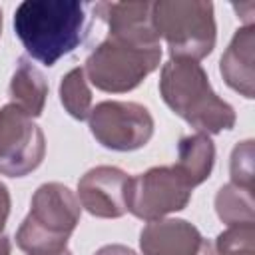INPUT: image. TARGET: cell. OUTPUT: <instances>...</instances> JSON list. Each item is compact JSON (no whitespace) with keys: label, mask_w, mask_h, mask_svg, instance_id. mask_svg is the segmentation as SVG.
Returning <instances> with one entry per match:
<instances>
[{"label":"cell","mask_w":255,"mask_h":255,"mask_svg":"<svg viewBox=\"0 0 255 255\" xmlns=\"http://www.w3.org/2000/svg\"><path fill=\"white\" fill-rule=\"evenodd\" d=\"M159 94L173 114L201 133H219L235 126V110L219 98L193 60L169 58L159 74Z\"/></svg>","instance_id":"cell-2"},{"label":"cell","mask_w":255,"mask_h":255,"mask_svg":"<svg viewBox=\"0 0 255 255\" xmlns=\"http://www.w3.org/2000/svg\"><path fill=\"white\" fill-rule=\"evenodd\" d=\"M60 102L76 120H88L92 112V92L84 68L70 70L60 82Z\"/></svg>","instance_id":"cell-16"},{"label":"cell","mask_w":255,"mask_h":255,"mask_svg":"<svg viewBox=\"0 0 255 255\" xmlns=\"http://www.w3.org/2000/svg\"><path fill=\"white\" fill-rule=\"evenodd\" d=\"M58 255H72V253H70V251L66 249V251H62V253H58Z\"/></svg>","instance_id":"cell-23"},{"label":"cell","mask_w":255,"mask_h":255,"mask_svg":"<svg viewBox=\"0 0 255 255\" xmlns=\"http://www.w3.org/2000/svg\"><path fill=\"white\" fill-rule=\"evenodd\" d=\"M153 26L177 60H201L215 48L213 4L205 0H159L151 8Z\"/></svg>","instance_id":"cell-4"},{"label":"cell","mask_w":255,"mask_h":255,"mask_svg":"<svg viewBox=\"0 0 255 255\" xmlns=\"http://www.w3.org/2000/svg\"><path fill=\"white\" fill-rule=\"evenodd\" d=\"M86 6L76 0H26L14 12V32L26 52L54 66L86 38Z\"/></svg>","instance_id":"cell-1"},{"label":"cell","mask_w":255,"mask_h":255,"mask_svg":"<svg viewBox=\"0 0 255 255\" xmlns=\"http://www.w3.org/2000/svg\"><path fill=\"white\" fill-rule=\"evenodd\" d=\"M0 34H2V10H0Z\"/></svg>","instance_id":"cell-22"},{"label":"cell","mask_w":255,"mask_h":255,"mask_svg":"<svg viewBox=\"0 0 255 255\" xmlns=\"http://www.w3.org/2000/svg\"><path fill=\"white\" fill-rule=\"evenodd\" d=\"M94 255H137L133 249L126 247V245H120V243H112V245H104L100 247Z\"/></svg>","instance_id":"cell-20"},{"label":"cell","mask_w":255,"mask_h":255,"mask_svg":"<svg viewBox=\"0 0 255 255\" xmlns=\"http://www.w3.org/2000/svg\"><path fill=\"white\" fill-rule=\"evenodd\" d=\"M253 48H255V26L245 24L239 28L227 50L221 56L219 72L225 84L245 96L247 100L255 98V68H253Z\"/></svg>","instance_id":"cell-12"},{"label":"cell","mask_w":255,"mask_h":255,"mask_svg":"<svg viewBox=\"0 0 255 255\" xmlns=\"http://www.w3.org/2000/svg\"><path fill=\"white\" fill-rule=\"evenodd\" d=\"M88 122L96 141L114 151L139 149L153 135L149 110L135 102H100L92 108Z\"/></svg>","instance_id":"cell-7"},{"label":"cell","mask_w":255,"mask_h":255,"mask_svg":"<svg viewBox=\"0 0 255 255\" xmlns=\"http://www.w3.org/2000/svg\"><path fill=\"white\" fill-rule=\"evenodd\" d=\"M80 215V201L70 187L58 181L42 183L16 231V245L28 255H58L66 251Z\"/></svg>","instance_id":"cell-3"},{"label":"cell","mask_w":255,"mask_h":255,"mask_svg":"<svg viewBox=\"0 0 255 255\" xmlns=\"http://www.w3.org/2000/svg\"><path fill=\"white\" fill-rule=\"evenodd\" d=\"M12 251V243L6 235H0V255H10Z\"/></svg>","instance_id":"cell-21"},{"label":"cell","mask_w":255,"mask_h":255,"mask_svg":"<svg viewBox=\"0 0 255 255\" xmlns=\"http://www.w3.org/2000/svg\"><path fill=\"white\" fill-rule=\"evenodd\" d=\"M215 255H255V223L231 225L215 239Z\"/></svg>","instance_id":"cell-17"},{"label":"cell","mask_w":255,"mask_h":255,"mask_svg":"<svg viewBox=\"0 0 255 255\" xmlns=\"http://www.w3.org/2000/svg\"><path fill=\"white\" fill-rule=\"evenodd\" d=\"M10 205H12V199H10V191L8 187L0 181V235L6 227V221H8V215H10Z\"/></svg>","instance_id":"cell-19"},{"label":"cell","mask_w":255,"mask_h":255,"mask_svg":"<svg viewBox=\"0 0 255 255\" xmlns=\"http://www.w3.org/2000/svg\"><path fill=\"white\" fill-rule=\"evenodd\" d=\"M8 96L12 100L10 104L18 106L30 118H38L44 112L48 98V82L44 74L24 56L18 58L16 72L8 86Z\"/></svg>","instance_id":"cell-14"},{"label":"cell","mask_w":255,"mask_h":255,"mask_svg":"<svg viewBox=\"0 0 255 255\" xmlns=\"http://www.w3.org/2000/svg\"><path fill=\"white\" fill-rule=\"evenodd\" d=\"M215 211L217 217L229 227L253 223V189L235 183H225L215 195Z\"/></svg>","instance_id":"cell-15"},{"label":"cell","mask_w":255,"mask_h":255,"mask_svg":"<svg viewBox=\"0 0 255 255\" xmlns=\"http://www.w3.org/2000/svg\"><path fill=\"white\" fill-rule=\"evenodd\" d=\"M231 183L253 189V139L237 143L231 151Z\"/></svg>","instance_id":"cell-18"},{"label":"cell","mask_w":255,"mask_h":255,"mask_svg":"<svg viewBox=\"0 0 255 255\" xmlns=\"http://www.w3.org/2000/svg\"><path fill=\"white\" fill-rule=\"evenodd\" d=\"M153 2L135 0V2H98L94 14L108 24V36L141 44V46H159V34L153 26L151 14Z\"/></svg>","instance_id":"cell-11"},{"label":"cell","mask_w":255,"mask_h":255,"mask_svg":"<svg viewBox=\"0 0 255 255\" xmlns=\"http://www.w3.org/2000/svg\"><path fill=\"white\" fill-rule=\"evenodd\" d=\"M143 255H215V247L185 219L149 221L139 233Z\"/></svg>","instance_id":"cell-10"},{"label":"cell","mask_w":255,"mask_h":255,"mask_svg":"<svg viewBox=\"0 0 255 255\" xmlns=\"http://www.w3.org/2000/svg\"><path fill=\"white\" fill-rule=\"evenodd\" d=\"M189 199L191 187L173 165L149 167L128 183V211L147 223L185 209Z\"/></svg>","instance_id":"cell-6"},{"label":"cell","mask_w":255,"mask_h":255,"mask_svg":"<svg viewBox=\"0 0 255 255\" xmlns=\"http://www.w3.org/2000/svg\"><path fill=\"white\" fill-rule=\"evenodd\" d=\"M215 163V145L207 133H191L179 139L177 143V163L173 165L185 183L193 189L203 183Z\"/></svg>","instance_id":"cell-13"},{"label":"cell","mask_w":255,"mask_h":255,"mask_svg":"<svg viewBox=\"0 0 255 255\" xmlns=\"http://www.w3.org/2000/svg\"><path fill=\"white\" fill-rule=\"evenodd\" d=\"M129 175L116 165H98L88 169L78 181L82 207L94 217L118 219L128 211Z\"/></svg>","instance_id":"cell-9"},{"label":"cell","mask_w":255,"mask_h":255,"mask_svg":"<svg viewBox=\"0 0 255 255\" xmlns=\"http://www.w3.org/2000/svg\"><path fill=\"white\" fill-rule=\"evenodd\" d=\"M161 46H141L108 36L86 58V78L102 92L124 94L159 68Z\"/></svg>","instance_id":"cell-5"},{"label":"cell","mask_w":255,"mask_h":255,"mask_svg":"<svg viewBox=\"0 0 255 255\" xmlns=\"http://www.w3.org/2000/svg\"><path fill=\"white\" fill-rule=\"evenodd\" d=\"M46 155V137L18 106L6 104L0 110V173L24 177L32 173Z\"/></svg>","instance_id":"cell-8"}]
</instances>
